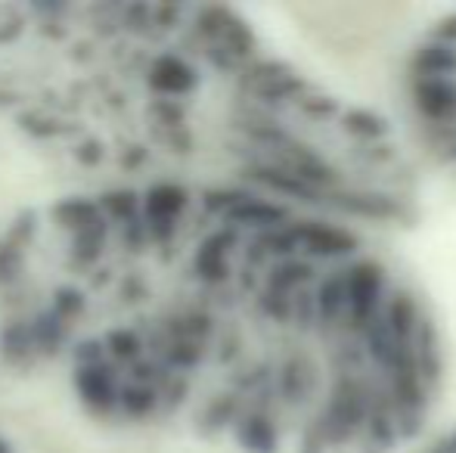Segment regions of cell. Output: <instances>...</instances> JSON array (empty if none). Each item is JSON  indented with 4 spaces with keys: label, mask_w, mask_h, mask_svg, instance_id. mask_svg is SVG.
<instances>
[{
    "label": "cell",
    "mask_w": 456,
    "mask_h": 453,
    "mask_svg": "<svg viewBox=\"0 0 456 453\" xmlns=\"http://www.w3.org/2000/svg\"><path fill=\"white\" fill-rule=\"evenodd\" d=\"M403 87L419 137L456 168V16L441 19L410 50Z\"/></svg>",
    "instance_id": "6da1fadb"
},
{
    "label": "cell",
    "mask_w": 456,
    "mask_h": 453,
    "mask_svg": "<svg viewBox=\"0 0 456 453\" xmlns=\"http://www.w3.org/2000/svg\"><path fill=\"white\" fill-rule=\"evenodd\" d=\"M422 453H456V432L453 435H447V438H441V441H435L428 450H422Z\"/></svg>",
    "instance_id": "7a4b0ae2"
}]
</instances>
